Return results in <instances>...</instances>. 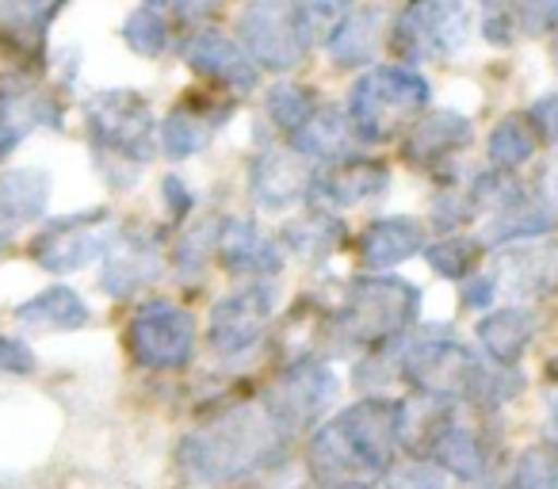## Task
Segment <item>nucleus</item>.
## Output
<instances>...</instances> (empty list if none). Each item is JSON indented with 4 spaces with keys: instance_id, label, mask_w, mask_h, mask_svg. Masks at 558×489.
Returning <instances> with one entry per match:
<instances>
[{
    "instance_id": "nucleus-1",
    "label": "nucleus",
    "mask_w": 558,
    "mask_h": 489,
    "mask_svg": "<svg viewBox=\"0 0 558 489\" xmlns=\"http://www.w3.org/2000/svg\"><path fill=\"white\" fill-rule=\"evenodd\" d=\"M291 436L268 417L264 402H241L218 409L210 420L180 440L177 463L195 486H226L288 451Z\"/></svg>"
},
{
    "instance_id": "nucleus-2",
    "label": "nucleus",
    "mask_w": 558,
    "mask_h": 489,
    "mask_svg": "<svg viewBox=\"0 0 558 489\" xmlns=\"http://www.w3.org/2000/svg\"><path fill=\"white\" fill-rule=\"evenodd\" d=\"M398 448H402V402L364 398L314 432L306 459L322 486H352L387 474Z\"/></svg>"
},
{
    "instance_id": "nucleus-3",
    "label": "nucleus",
    "mask_w": 558,
    "mask_h": 489,
    "mask_svg": "<svg viewBox=\"0 0 558 489\" xmlns=\"http://www.w3.org/2000/svg\"><path fill=\"white\" fill-rule=\"evenodd\" d=\"M421 291L402 276H364L344 288L341 306L329 318L337 349H367V344H390L417 321Z\"/></svg>"
},
{
    "instance_id": "nucleus-4",
    "label": "nucleus",
    "mask_w": 558,
    "mask_h": 489,
    "mask_svg": "<svg viewBox=\"0 0 558 489\" xmlns=\"http://www.w3.org/2000/svg\"><path fill=\"white\" fill-rule=\"evenodd\" d=\"M428 81L410 65H375L372 73L352 85L349 119L360 142H390L395 134L410 131V123L428 108Z\"/></svg>"
},
{
    "instance_id": "nucleus-5",
    "label": "nucleus",
    "mask_w": 558,
    "mask_h": 489,
    "mask_svg": "<svg viewBox=\"0 0 558 489\" xmlns=\"http://www.w3.org/2000/svg\"><path fill=\"white\" fill-rule=\"evenodd\" d=\"M395 344V364L402 371V379L410 382L417 394L444 398V402H463L466 382L474 371V352L459 341V333L451 326H421L405 329Z\"/></svg>"
},
{
    "instance_id": "nucleus-6",
    "label": "nucleus",
    "mask_w": 558,
    "mask_h": 489,
    "mask_svg": "<svg viewBox=\"0 0 558 489\" xmlns=\"http://www.w3.org/2000/svg\"><path fill=\"white\" fill-rule=\"evenodd\" d=\"M85 126L100 164H126L138 172L154 157V108L142 93L131 88H108L88 96Z\"/></svg>"
},
{
    "instance_id": "nucleus-7",
    "label": "nucleus",
    "mask_w": 558,
    "mask_h": 489,
    "mask_svg": "<svg viewBox=\"0 0 558 489\" xmlns=\"http://www.w3.org/2000/svg\"><path fill=\"white\" fill-rule=\"evenodd\" d=\"M390 35L405 62L456 58L471 39V4L466 0H410L398 12Z\"/></svg>"
},
{
    "instance_id": "nucleus-8",
    "label": "nucleus",
    "mask_w": 558,
    "mask_h": 489,
    "mask_svg": "<svg viewBox=\"0 0 558 489\" xmlns=\"http://www.w3.org/2000/svg\"><path fill=\"white\" fill-rule=\"evenodd\" d=\"M337 390H341V382L322 359H295L276 375V382L264 390L260 402L283 432L295 436L311 432L326 417V409L337 402Z\"/></svg>"
},
{
    "instance_id": "nucleus-9",
    "label": "nucleus",
    "mask_w": 558,
    "mask_h": 489,
    "mask_svg": "<svg viewBox=\"0 0 558 489\" xmlns=\"http://www.w3.org/2000/svg\"><path fill=\"white\" fill-rule=\"evenodd\" d=\"M119 233V222L108 210H85V215H70L50 222L47 230L35 237L32 257L50 276H70L88 268L93 260H104L111 249V241Z\"/></svg>"
},
{
    "instance_id": "nucleus-10",
    "label": "nucleus",
    "mask_w": 558,
    "mask_h": 489,
    "mask_svg": "<svg viewBox=\"0 0 558 489\" xmlns=\"http://www.w3.org/2000/svg\"><path fill=\"white\" fill-rule=\"evenodd\" d=\"M238 42L256 62V70L291 73L303 65L311 42L303 39L288 0H253L238 20Z\"/></svg>"
},
{
    "instance_id": "nucleus-11",
    "label": "nucleus",
    "mask_w": 558,
    "mask_h": 489,
    "mask_svg": "<svg viewBox=\"0 0 558 489\" xmlns=\"http://www.w3.org/2000/svg\"><path fill=\"white\" fill-rule=\"evenodd\" d=\"M126 349L146 371H177L192 359L195 321L172 303H146L126 326Z\"/></svg>"
},
{
    "instance_id": "nucleus-12",
    "label": "nucleus",
    "mask_w": 558,
    "mask_h": 489,
    "mask_svg": "<svg viewBox=\"0 0 558 489\" xmlns=\"http://www.w3.org/2000/svg\"><path fill=\"white\" fill-rule=\"evenodd\" d=\"M276 303H279V291L268 280H253L248 288L218 298L215 310H210V329H207L210 349L226 359L245 356L268 333L271 318H276Z\"/></svg>"
},
{
    "instance_id": "nucleus-13",
    "label": "nucleus",
    "mask_w": 558,
    "mask_h": 489,
    "mask_svg": "<svg viewBox=\"0 0 558 489\" xmlns=\"http://www.w3.org/2000/svg\"><path fill=\"white\" fill-rule=\"evenodd\" d=\"M39 126H50V131L62 126L58 96L39 88L27 73H4L0 77V161Z\"/></svg>"
},
{
    "instance_id": "nucleus-14",
    "label": "nucleus",
    "mask_w": 558,
    "mask_h": 489,
    "mask_svg": "<svg viewBox=\"0 0 558 489\" xmlns=\"http://www.w3.org/2000/svg\"><path fill=\"white\" fill-rule=\"evenodd\" d=\"M184 62L192 73L226 88L230 96H248L256 88V81H260V70L245 54V47L238 39H230V35L215 32V27H203L184 42Z\"/></svg>"
},
{
    "instance_id": "nucleus-15",
    "label": "nucleus",
    "mask_w": 558,
    "mask_h": 489,
    "mask_svg": "<svg viewBox=\"0 0 558 489\" xmlns=\"http://www.w3.org/2000/svg\"><path fill=\"white\" fill-rule=\"evenodd\" d=\"M311 176L314 172L306 169V157H299L291 146L283 149L264 142L248 164V195L260 210H288L306 199Z\"/></svg>"
},
{
    "instance_id": "nucleus-16",
    "label": "nucleus",
    "mask_w": 558,
    "mask_h": 489,
    "mask_svg": "<svg viewBox=\"0 0 558 489\" xmlns=\"http://www.w3.org/2000/svg\"><path fill=\"white\" fill-rule=\"evenodd\" d=\"M387 187H390V169L383 161L344 157V161H333L322 172H314L306 199H314V207L322 210H349L360 207V203L383 199Z\"/></svg>"
},
{
    "instance_id": "nucleus-17",
    "label": "nucleus",
    "mask_w": 558,
    "mask_h": 489,
    "mask_svg": "<svg viewBox=\"0 0 558 489\" xmlns=\"http://www.w3.org/2000/svg\"><path fill=\"white\" fill-rule=\"evenodd\" d=\"M161 276V249L149 230H119L111 249L104 253L100 291L111 298H126L138 288L154 283Z\"/></svg>"
},
{
    "instance_id": "nucleus-18",
    "label": "nucleus",
    "mask_w": 558,
    "mask_h": 489,
    "mask_svg": "<svg viewBox=\"0 0 558 489\" xmlns=\"http://www.w3.org/2000/svg\"><path fill=\"white\" fill-rule=\"evenodd\" d=\"M215 253L233 276H253V280H271L283 272V245L260 230L248 218H218Z\"/></svg>"
},
{
    "instance_id": "nucleus-19",
    "label": "nucleus",
    "mask_w": 558,
    "mask_h": 489,
    "mask_svg": "<svg viewBox=\"0 0 558 489\" xmlns=\"http://www.w3.org/2000/svg\"><path fill=\"white\" fill-rule=\"evenodd\" d=\"M230 115H233V100H210V96L195 100V93H192V100L177 103L161 123L165 157L184 161V157L207 149L210 138L218 134V126L230 123Z\"/></svg>"
},
{
    "instance_id": "nucleus-20",
    "label": "nucleus",
    "mask_w": 558,
    "mask_h": 489,
    "mask_svg": "<svg viewBox=\"0 0 558 489\" xmlns=\"http://www.w3.org/2000/svg\"><path fill=\"white\" fill-rule=\"evenodd\" d=\"M421 455H428L444 474H451V478H459V481H482L489 470L486 443H482L478 432H471V428L456 417V405H451L440 425L433 428V436L425 440Z\"/></svg>"
},
{
    "instance_id": "nucleus-21",
    "label": "nucleus",
    "mask_w": 558,
    "mask_h": 489,
    "mask_svg": "<svg viewBox=\"0 0 558 489\" xmlns=\"http://www.w3.org/2000/svg\"><path fill=\"white\" fill-rule=\"evenodd\" d=\"M356 142V126H352L349 111L341 108H314L311 119L288 134V146L314 164L344 161V157H352Z\"/></svg>"
},
{
    "instance_id": "nucleus-22",
    "label": "nucleus",
    "mask_w": 558,
    "mask_h": 489,
    "mask_svg": "<svg viewBox=\"0 0 558 489\" xmlns=\"http://www.w3.org/2000/svg\"><path fill=\"white\" fill-rule=\"evenodd\" d=\"M474 131L471 119L459 111H428L425 119H413L410 134L402 142V157L410 164H436L444 157L459 154L463 146H471Z\"/></svg>"
},
{
    "instance_id": "nucleus-23",
    "label": "nucleus",
    "mask_w": 558,
    "mask_h": 489,
    "mask_svg": "<svg viewBox=\"0 0 558 489\" xmlns=\"http://www.w3.org/2000/svg\"><path fill=\"white\" fill-rule=\"evenodd\" d=\"M555 230V207L547 195L539 192H520L505 207L489 210L486 230H482V245H512V241H532Z\"/></svg>"
},
{
    "instance_id": "nucleus-24",
    "label": "nucleus",
    "mask_w": 558,
    "mask_h": 489,
    "mask_svg": "<svg viewBox=\"0 0 558 489\" xmlns=\"http://www.w3.org/2000/svg\"><path fill=\"white\" fill-rule=\"evenodd\" d=\"M421 249H425V225L405 215L379 218V222L367 225V233L360 237V260H364L367 268H375V272L402 265V260H410L413 253H421Z\"/></svg>"
},
{
    "instance_id": "nucleus-25",
    "label": "nucleus",
    "mask_w": 558,
    "mask_h": 489,
    "mask_svg": "<svg viewBox=\"0 0 558 489\" xmlns=\"http://www.w3.org/2000/svg\"><path fill=\"white\" fill-rule=\"evenodd\" d=\"M383 35V9L379 4H367V9H352L341 20L333 35L326 39V50L333 58V65L341 70H360V65L375 62V50H379Z\"/></svg>"
},
{
    "instance_id": "nucleus-26",
    "label": "nucleus",
    "mask_w": 558,
    "mask_h": 489,
    "mask_svg": "<svg viewBox=\"0 0 558 489\" xmlns=\"http://www.w3.org/2000/svg\"><path fill=\"white\" fill-rule=\"evenodd\" d=\"M88 306L85 298L77 295L73 288H47L39 291L35 298H27L24 306L16 310V321L27 329H50V333H73V329L88 326Z\"/></svg>"
},
{
    "instance_id": "nucleus-27",
    "label": "nucleus",
    "mask_w": 558,
    "mask_h": 489,
    "mask_svg": "<svg viewBox=\"0 0 558 489\" xmlns=\"http://www.w3.org/2000/svg\"><path fill=\"white\" fill-rule=\"evenodd\" d=\"M532 333H535V314L524 310V306H505V310H494L489 318L478 321L482 349L494 356V364H505V367H512L524 356Z\"/></svg>"
},
{
    "instance_id": "nucleus-28",
    "label": "nucleus",
    "mask_w": 558,
    "mask_h": 489,
    "mask_svg": "<svg viewBox=\"0 0 558 489\" xmlns=\"http://www.w3.org/2000/svg\"><path fill=\"white\" fill-rule=\"evenodd\" d=\"M70 0H0V35L20 50L43 47L54 16Z\"/></svg>"
},
{
    "instance_id": "nucleus-29",
    "label": "nucleus",
    "mask_w": 558,
    "mask_h": 489,
    "mask_svg": "<svg viewBox=\"0 0 558 489\" xmlns=\"http://www.w3.org/2000/svg\"><path fill=\"white\" fill-rule=\"evenodd\" d=\"M344 222L333 215V210H311V215L303 218H291L288 225H283V245H288L295 257L303 260H326L333 257L337 249H341V241H344Z\"/></svg>"
},
{
    "instance_id": "nucleus-30",
    "label": "nucleus",
    "mask_w": 558,
    "mask_h": 489,
    "mask_svg": "<svg viewBox=\"0 0 558 489\" xmlns=\"http://www.w3.org/2000/svg\"><path fill=\"white\" fill-rule=\"evenodd\" d=\"M497 276L512 295H547L558 288V253L555 249H520L497 260Z\"/></svg>"
},
{
    "instance_id": "nucleus-31",
    "label": "nucleus",
    "mask_w": 558,
    "mask_h": 489,
    "mask_svg": "<svg viewBox=\"0 0 558 489\" xmlns=\"http://www.w3.org/2000/svg\"><path fill=\"white\" fill-rule=\"evenodd\" d=\"M50 203V172L43 169H12L0 176V210L12 222H35L47 215Z\"/></svg>"
},
{
    "instance_id": "nucleus-32",
    "label": "nucleus",
    "mask_w": 558,
    "mask_h": 489,
    "mask_svg": "<svg viewBox=\"0 0 558 489\" xmlns=\"http://www.w3.org/2000/svg\"><path fill=\"white\" fill-rule=\"evenodd\" d=\"M535 126L527 115H505L501 123L489 131V142H486V157L494 169H505V172H517L520 164H527L535 157Z\"/></svg>"
},
{
    "instance_id": "nucleus-33",
    "label": "nucleus",
    "mask_w": 558,
    "mask_h": 489,
    "mask_svg": "<svg viewBox=\"0 0 558 489\" xmlns=\"http://www.w3.org/2000/svg\"><path fill=\"white\" fill-rule=\"evenodd\" d=\"M123 42L142 58H161L172 47V27L165 20L161 4H138L131 16L123 20Z\"/></svg>"
},
{
    "instance_id": "nucleus-34",
    "label": "nucleus",
    "mask_w": 558,
    "mask_h": 489,
    "mask_svg": "<svg viewBox=\"0 0 558 489\" xmlns=\"http://www.w3.org/2000/svg\"><path fill=\"white\" fill-rule=\"evenodd\" d=\"M288 9L306 42H326L341 27V20L356 9V0H288Z\"/></svg>"
},
{
    "instance_id": "nucleus-35",
    "label": "nucleus",
    "mask_w": 558,
    "mask_h": 489,
    "mask_svg": "<svg viewBox=\"0 0 558 489\" xmlns=\"http://www.w3.org/2000/svg\"><path fill=\"white\" fill-rule=\"evenodd\" d=\"M215 241H218V218H199V222L180 237L177 253H172V265H177V272L184 276L187 283L203 280L210 253H215Z\"/></svg>"
},
{
    "instance_id": "nucleus-36",
    "label": "nucleus",
    "mask_w": 558,
    "mask_h": 489,
    "mask_svg": "<svg viewBox=\"0 0 558 489\" xmlns=\"http://www.w3.org/2000/svg\"><path fill=\"white\" fill-rule=\"evenodd\" d=\"M314 108H318V96H314V88L295 85V81H279V85L268 93V119L283 134H291L295 126H303L306 119H311Z\"/></svg>"
},
{
    "instance_id": "nucleus-37",
    "label": "nucleus",
    "mask_w": 558,
    "mask_h": 489,
    "mask_svg": "<svg viewBox=\"0 0 558 489\" xmlns=\"http://www.w3.org/2000/svg\"><path fill=\"white\" fill-rule=\"evenodd\" d=\"M478 245H482V241H471V237H444V241H436V245H428V249H421V253H425V260H428V268H433V272H440L444 280L463 283L466 276H471L474 260H478Z\"/></svg>"
},
{
    "instance_id": "nucleus-38",
    "label": "nucleus",
    "mask_w": 558,
    "mask_h": 489,
    "mask_svg": "<svg viewBox=\"0 0 558 489\" xmlns=\"http://www.w3.org/2000/svg\"><path fill=\"white\" fill-rule=\"evenodd\" d=\"M509 489H558V451L527 448L512 466Z\"/></svg>"
},
{
    "instance_id": "nucleus-39",
    "label": "nucleus",
    "mask_w": 558,
    "mask_h": 489,
    "mask_svg": "<svg viewBox=\"0 0 558 489\" xmlns=\"http://www.w3.org/2000/svg\"><path fill=\"white\" fill-rule=\"evenodd\" d=\"M387 489H448L444 470L433 459H405V463H390L383 474Z\"/></svg>"
},
{
    "instance_id": "nucleus-40",
    "label": "nucleus",
    "mask_w": 558,
    "mask_h": 489,
    "mask_svg": "<svg viewBox=\"0 0 558 489\" xmlns=\"http://www.w3.org/2000/svg\"><path fill=\"white\" fill-rule=\"evenodd\" d=\"M474 207H471V195H466V187H444L440 195H436L433 203V222L440 233H451L456 225L471 222Z\"/></svg>"
},
{
    "instance_id": "nucleus-41",
    "label": "nucleus",
    "mask_w": 558,
    "mask_h": 489,
    "mask_svg": "<svg viewBox=\"0 0 558 489\" xmlns=\"http://www.w3.org/2000/svg\"><path fill=\"white\" fill-rule=\"evenodd\" d=\"M35 352L16 337H0V375H32Z\"/></svg>"
},
{
    "instance_id": "nucleus-42",
    "label": "nucleus",
    "mask_w": 558,
    "mask_h": 489,
    "mask_svg": "<svg viewBox=\"0 0 558 489\" xmlns=\"http://www.w3.org/2000/svg\"><path fill=\"white\" fill-rule=\"evenodd\" d=\"M527 119H532L535 134H543V138L550 142V146H558V93L543 96V100L532 103V111H527Z\"/></svg>"
},
{
    "instance_id": "nucleus-43",
    "label": "nucleus",
    "mask_w": 558,
    "mask_h": 489,
    "mask_svg": "<svg viewBox=\"0 0 558 489\" xmlns=\"http://www.w3.org/2000/svg\"><path fill=\"white\" fill-rule=\"evenodd\" d=\"M161 203L169 207V215L180 222V218H187V210L195 207V195L187 192V184L180 176H165L161 180Z\"/></svg>"
},
{
    "instance_id": "nucleus-44",
    "label": "nucleus",
    "mask_w": 558,
    "mask_h": 489,
    "mask_svg": "<svg viewBox=\"0 0 558 489\" xmlns=\"http://www.w3.org/2000/svg\"><path fill=\"white\" fill-rule=\"evenodd\" d=\"M494 295H497V280H489V276L463 280V303L471 306V310H489V306H494Z\"/></svg>"
},
{
    "instance_id": "nucleus-45",
    "label": "nucleus",
    "mask_w": 558,
    "mask_h": 489,
    "mask_svg": "<svg viewBox=\"0 0 558 489\" xmlns=\"http://www.w3.org/2000/svg\"><path fill=\"white\" fill-rule=\"evenodd\" d=\"M149 4H161V9H172L180 20H203L222 4V0H149Z\"/></svg>"
},
{
    "instance_id": "nucleus-46",
    "label": "nucleus",
    "mask_w": 558,
    "mask_h": 489,
    "mask_svg": "<svg viewBox=\"0 0 558 489\" xmlns=\"http://www.w3.org/2000/svg\"><path fill=\"white\" fill-rule=\"evenodd\" d=\"M16 230H20V222H12L9 215H4V210H0V253L9 249L12 245V237H16Z\"/></svg>"
},
{
    "instance_id": "nucleus-47",
    "label": "nucleus",
    "mask_w": 558,
    "mask_h": 489,
    "mask_svg": "<svg viewBox=\"0 0 558 489\" xmlns=\"http://www.w3.org/2000/svg\"><path fill=\"white\" fill-rule=\"evenodd\" d=\"M547 443L558 451V402L550 405V420H547Z\"/></svg>"
},
{
    "instance_id": "nucleus-48",
    "label": "nucleus",
    "mask_w": 558,
    "mask_h": 489,
    "mask_svg": "<svg viewBox=\"0 0 558 489\" xmlns=\"http://www.w3.org/2000/svg\"><path fill=\"white\" fill-rule=\"evenodd\" d=\"M326 489H372L367 481H352V486H326Z\"/></svg>"
},
{
    "instance_id": "nucleus-49",
    "label": "nucleus",
    "mask_w": 558,
    "mask_h": 489,
    "mask_svg": "<svg viewBox=\"0 0 558 489\" xmlns=\"http://www.w3.org/2000/svg\"><path fill=\"white\" fill-rule=\"evenodd\" d=\"M550 35H555V42H550V54H555V65H558V27Z\"/></svg>"
},
{
    "instance_id": "nucleus-50",
    "label": "nucleus",
    "mask_w": 558,
    "mask_h": 489,
    "mask_svg": "<svg viewBox=\"0 0 558 489\" xmlns=\"http://www.w3.org/2000/svg\"><path fill=\"white\" fill-rule=\"evenodd\" d=\"M501 489H509V486H501Z\"/></svg>"
}]
</instances>
